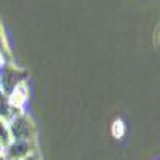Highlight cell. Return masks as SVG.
Instances as JSON below:
<instances>
[{
    "mask_svg": "<svg viewBox=\"0 0 160 160\" xmlns=\"http://www.w3.org/2000/svg\"><path fill=\"white\" fill-rule=\"evenodd\" d=\"M28 96H29V91H28V85H26V83L16 87L8 95L11 106H15V108H22V109H24L26 101H28Z\"/></svg>",
    "mask_w": 160,
    "mask_h": 160,
    "instance_id": "cell-5",
    "label": "cell"
},
{
    "mask_svg": "<svg viewBox=\"0 0 160 160\" xmlns=\"http://www.w3.org/2000/svg\"><path fill=\"white\" fill-rule=\"evenodd\" d=\"M11 141H37V127L28 114H21L8 122Z\"/></svg>",
    "mask_w": 160,
    "mask_h": 160,
    "instance_id": "cell-2",
    "label": "cell"
},
{
    "mask_svg": "<svg viewBox=\"0 0 160 160\" xmlns=\"http://www.w3.org/2000/svg\"><path fill=\"white\" fill-rule=\"evenodd\" d=\"M2 62H3V61H2V58H0V66H2Z\"/></svg>",
    "mask_w": 160,
    "mask_h": 160,
    "instance_id": "cell-11",
    "label": "cell"
},
{
    "mask_svg": "<svg viewBox=\"0 0 160 160\" xmlns=\"http://www.w3.org/2000/svg\"><path fill=\"white\" fill-rule=\"evenodd\" d=\"M0 58H2V61H3V62H15V61H13L11 50H10L8 42H7L5 28H3L2 19H0Z\"/></svg>",
    "mask_w": 160,
    "mask_h": 160,
    "instance_id": "cell-6",
    "label": "cell"
},
{
    "mask_svg": "<svg viewBox=\"0 0 160 160\" xmlns=\"http://www.w3.org/2000/svg\"><path fill=\"white\" fill-rule=\"evenodd\" d=\"M28 78L29 72L18 68L15 62H2V66H0V90L5 95H10L16 87L24 85Z\"/></svg>",
    "mask_w": 160,
    "mask_h": 160,
    "instance_id": "cell-1",
    "label": "cell"
},
{
    "mask_svg": "<svg viewBox=\"0 0 160 160\" xmlns=\"http://www.w3.org/2000/svg\"><path fill=\"white\" fill-rule=\"evenodd\" d=\"M21 114H24V109L11 106L8 95H5V93L0 90V118L5 120V122H10L11 118H15Z\"/></svg>",
    "mask_w": 160,
    "mask_h": 160,
    "instance_id": "cell-4",
    "label": "cell"
},
{
    "mask_svg": "<svg viewBox=\"0 0 160 160\" xmlns=\"http://www.w3.org/2000/svg\"><path fill=\"white\" fill-rule=\"evenodd\" d=\"M22 160H42V157L38 155V152H35V154H32V155H29V157H26V158H22Z\"/></svg>",
    "mask_w": 160,
    "mask_h": 160,
    "instance_id": "cell-9",
    "label": "cell"
},
{
    "mask_svg": "<svg viewBox=\"0 0 160 160\" xmlns=\"http://www.w3.org/2000/svg\"><path fill=\"white\" fill-rule=\"evenodd\" d=\"M125 135V125L122 120H115V122L112 123V136L120 139V138H123Z\"/></svg>",
    "mask_w": 160,
    "mask_h": 160,
    "instance_id": "cell-8",
    "label": "cell"
},
{
    "mask_svg": "<svg viewBox=\"0 0 160 160\" xmlns=\"http://www.w3.org/2000/svg\"><path fill=\"white\" fill-rule=\"evenodd\" d=\"M0 160H10V158L5 155V152H3V151H0Z\"/></svg>",
    "mask_w": 160,
    "mask_h": 160,
    "instance_id": "cell-10",
    "label": "cell"
},
{
    "mask_svg": "<svg viewBox=\"0 0 160 160\" xmlns=\"http://www.w3.org/2000/svg\"><path fill=\"white\" fill-rule=\"evenodd\" d=\"M11 142V135H10V128H8V122L0 118V148L2 151Z\"/></svg>",
    "mask_w": 160,
    "mask_h": 160,
    "instance_id": "cell-7",
    "label": "cell"
},
{
    "mask_svg": "<svg viewBox=\"0 0 160 160\" xmlns=\"http://www.w3.org/2000/svg\"><path fill=\"white\" fill-rule=\"evenodd\" d=\"M5 155L10 160H22L37 151V141H11L3 149Z\"/></svg>",
    "mask_w": 160,
    "mask_h": 160,
    "instance_id": "cell-3",
    "label": "cell"
},
{
    "mask_svg": "<svg viewBox=\"0 0 160 160\" xmlns=\"http://www.w3.org/2000/svg\"><path fill=\"white\" fill-rule=\"evenodd\" d=\"M0 151H2V148H0Z\"/></svg>",
    "mask_w": 160,
    "mask_h": 160,
    "instance_id": "cell-12",
    "label": "cell"
}]
</instances>
